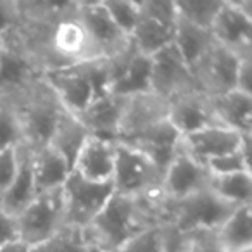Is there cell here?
I'll return each instance as SVG.
<instances>
[{
  "instance_id": "42",
  "label": "cell",
  "mask_w": 252,
  "mask_h": 252,
  "mask_svg": "<svg viewBox=\"0 0 252 252\" xmlns=\"http://www.w3.org/2000/svg\"><path fill=\"white\" fill-rule=\"evenodd\" d=\"M244 252H252V249H251V251H244Z\"/></svg>"
},
{
  "instance_id": "34",
  "label": "cell",
  "mask_w": 252,
  "mask_h": 252,
  "mask_svg": "<svg viewBox=\"0 0 252 252\" xmlns=\"http://www.w3.org/2000/svg\"><path fill=\"white\" fill-rule=\"evenodd\" d=\"M25 14H23L21 0H0V38L5 40L23 28Z\"/></svg>"
},
{
  "instance_id": "7",
  "label": "cell",
  "mask_w": 252,
  "mask_h": 252,
  "mask_svg": "<svg viewBox=\"0 0 252 252\" xmlns=\"http://www.w3.org/2000/svg\"><path fill=\"white\" fill-rule=\"evenodd\" d=\"M18 237L32 249L42 245L64 226V202L59 190L36 193L35 199L16 216Z\"/></svg>"
},
{
  "instance_id": "11",
  "label": "cell",
  "mask_w": 252,
  "mask_h": 252,
  "mask_svg": "<svg viewBox=\"0 0 252 252\" xmlns=\"http://www.w3.org/2000/svg\"><path fill=\"white\" fill-rule=\"evenodd\" d=\"M74 11L102 59H112L131 47L128 36L123 35L107 14L102 0L74 2Z\"/></svg>"
},
{
  "instance_id": "29",
  "label": "cell",
  "mask_w": 252,
  "mask_h": 252,
  "mask_svg": "<svg viewBox=\"0 0 252 252\" xmlns=\"http://www.w3.org/2000/svg\"><path fill=\"white\" fill-rule=\"evenodd\" d=\"M32 252H94L83 233V228L64 224L56 235L35 247Z\"/></svg>"
},
{
  "instance_id": "38",
  "label": "cell",
  "mask_w": 252,
  "mask_h": 252,
  "mask_svg": "<svg viewBox=\"0 0 252 252\" xmlns=\"http://www.w3.org/2000/svg\"><path fill=\"white\" fill-rule=\"evenodd\" d=\"M189 252H223L218 245L214 233H193Z\"/></svg>"
},
{
  "instance_id": "43",
  "label": "cell",
  "mask_w": 252,
  "mask_h": 252,
  "mask_svg": "<svg viewBox=\"0 0 252 252\" xmlns=\"http://www.w3.org/2000/svg\"><path fill=\"white\" fill-rule=\"evenodd\" d=\"M94 252H102V251H95V249H94Z\"/></svg>"
},
{
  "instance_id": "16",
  "label": "cell",
  "mask_w": 252,
  "mask_h": 252,
  "mask_svg": "<svg viewBox=\"0 0 252 252\" xmlns=\"http://www.w3.org/2000/svg\"><path fill=\"white\" fill-rule=\"evenodd\" d=\"M182 144L193 159H197L200 164H206L211 159L231 154L244 147H251L252 137H244L224 126L213 125L189 137H183Z\"/></svg>"
},
{
  "instance_id": "13",
  "label": "cell",
  "mask_w": 252,
  "mask_h": 252,
  "mask_svg": "<svg viewBox=\"0 0 252 252\" xmlns=\"http://www.w3.org/2000/svg\"><path fill=\"white\" fill-rule=\"evenodd\" d=\"M111 71V94L118 97H138L152 94V61L149 56L128 49L107 59Z\"/></svg>"
},
{
  "instance_id": "32",
  "label": "cell",
  "mask_w": 252,
  "mask_h": 252,
  "mask_svg": "<svg viewBox=\"0 0 252 252\" xmlns=\"http://www.w3.org/2000/svg\"><path fill=\"white\" fill-rule=\"evenodd\" d=\"M23 144V130L18 105L0 98V151L14 149Z\"/></svg>"
},
{
  "instance_id": "8",
  "label": "cell",
  "mask_w": 252,
  "mask_h": 252,
  "mask_svg": "<svg viewBox=\"0 0 252 252\" xmlns=\"http://www.w3.org/2000/svg\"><path fill=\"white\" fill-rule=\"evenodd\" d=\"M61 193L64 202V224L85 228L107 204L114 189L112 183L90 182L71 171L61 187Z\"/></svg>"
},
{
  "instance_id": "37",
  "label": "cell",
  "mask_w": 252,
  "mask_h": 252,
  "mask_svg": "<svg viewBox=\"0 0 252 252\" xmlns=\"http://www.w3.org/2000/svg\"><path fill=\"white\" fill-rule=\"evenodd\" d=\"M235 90L252 95V56H245L240 59Z\"/></svg>"
},
{
  "instance_id": "17",
  "label": "cell",
  "mask_w": 252,
  "mask_h": 252,
  "mask_svg": "<svg viewBox=\"0 0 252 252\" xmlns=\"http://www.w3.org/2000/svg\"><path fill=\"white\" fill-rule=\"evenodd\" d=\"M168 121L183 137L218 125L213 116L209 98L200 90H192L168 100Z\"/></svg>"
},
{
  "instance_id": "24",
  "label": "cell",
  "mask_w": 252,
  "mask_h": 252,
  "mask_svg": "<svg viewBox=\"0 0 252 252\" xmlns=\"http://www.w3.org/2000/svg\"><path fill=\"white\" fill-rule=\"evenodd\" d=\"M36 195L35 178H33L30 147L25 144L19 145V168L14 182L7 189V192L0 197V207L11 216H18Z\"/></svg>"
},
{
  "instance_id": "19",
  "label": "cell",
  "mask_w": 252,
  "mask_h": 252,
  "mask_svg": "<svg viewBox=\"0 0 252 252\" xmlns=\"http://www.w3.org/2000/svg\"><path fill=\"white\" fill-rule=\"evenodd\" d=\"M125 102V97H118L114 94L104 95V97L92 100L90 105L76 118L83 123L90 137L107 142H118Z\"/></svg>"
},
{
  "instance_id": "25",
  "label": "cell",
  "mask_w": 252,
  "mask_h": 252,
  "mask_svg": "<svg viewBox=\"0 0 252 252\" xmlns=\"http://www.w3.org/2000/svg\"><path fill=\"white\" fill-rule=\"evenodd\" d=\"M214 45L216 43H214L209 30L199 28V26L190 25V23L178 18L175 26V36H173V47L182 56V59L189 64L193 74Z\"/></svg>"
},
{
  "instance_id": "20",
  "label": "cell",
  "mask_w": 252,
  "mask_h": 252,
  "mask_svg": "<svg viewBox=\"0 0 252 252\" xmlns=\"http://www.w3.org/2000/svg\"><path fill=\"white\" fill-rule=\"evenodd\" d=\"M166 116H168V102L158 95L149 94L126 98L118 142L142 133L156 123L166 119Z\"/></svg>"
},
{
  "instance_id": "26",
  "label": "cell",
  "mask_w": 252,
  "mask_h": 252,
  "mask_svg": "<svg viewBox=\"0 0 252 252\" xmlns=\"http://www.w3.org/2000/svg\"><path fill=\"white\" fill-rule=\"evenodd\" d=\"M223 252H244L252 249V206L235 207L231 214L214 231Z\"/></svg>"
},
{
  "instance_id": "4",
  "label": "cell",
  "mask_w": 252,
  "mask_h": 252,
  "mask_svg": "<svg viewBox=\"0 0 252 252\" xmlns=\"http://www.w3.org/2000/svg\"><path fill=\"white\" fill-rule=\"evenodd\" d=\"M161 171L149 158L130 145L116 142L114 193L131 199H147L161 192Z\"/></svg>"
},
{
  "instance_id": "33",
  "label": "cell",
  "mask_w": 252,
  "mask_h": 252,
  "mask_svg": "<svg viewBox=\"0 0 252 252\" xmlns=\"http://www.w3.org/2000/svg\"><path fill=\"white\" fill-rule=\"evenodd\" d=\"M206 169L209 176H226L237 175V173H247L251 169V147H244L231 154L221 156V158L207 161Z\"/></svg>"
},
{
  "instance_id": "35",
  "label": "cell",
  "mask_w": 252,
  "mask_h": 252,
  "mask_svg": "<svg viewBox=\"0 0 252 252\" xmlns=\"http://www.w3.org/2000/svg\"><path fill=\"white\" fill-rule=\"evenodd\" d=\"M161 224H156L135 235L118 252H161Z\"/></svg>"
},
{
  "instance_id": "40",
  "label": "cell",
  "mask_w": 252,
  "mask_h": 252,
  "mask_svg": "<svg viewBox=\"0 0 252 252\" xmlns=\"http://www.w3.org/2000/svg\"><path fill=\"white\" fill-rule=\"evenodd\" d=\"M33 249L26 244L21 238H14V240H9L5 244L0 245V252H32Z\"/></svg>"
},
{
  "instance_id": "22",
  "label": "cell",
  "mask_w": 252,
  "mask_h": 252,
  "mask_svg": "<svg viewBox=\"0 0 252 252\" xmlns=\"http://www.w3.org/2000/svg\"><path fill=\"white\" fill-rule=\"evenodd\" d=\"M207 98L218 125L244 137H252V95L231 90Z\"/></svg>"
},
{
  "instance_id": "21",
  "label": "cell",
  "mask_w": 252,
  "mask_h": 252,
  "mask_svg": "<svg viewBox=\"0 0 252 252\" xmlns=\"http://www.w3.org/2000/svg\"><path fill=\"white\" fill-rule=\"evenodd\" d=\"M116 166V142L90 137L85 142L73 164V171L81 178L97 183H112Z\"/></svg>"
},
{
  "instance_id": "9",
  "label": "cell",
  "mask_w": 252,
  "mask_h": 252,
  "mask_svg": "<svg viewBox=\"0 0 252 252\" xmlns=\"http://www.w3.org/2000/svg\"><path fill=\"white\" fill-rule=\"evenodd\" d=\"M216 45L237 56H252V0H223L211 25Z\"/></svg>"
},
{
  "instance_id": "18",
  "label": "cell",
  "mask_w": 252,
  "mask_h": 252,
  "mask_svg": "<svg viewBox=\"0 0 252 252\" xmlns=\"http://www.w3.org/2000/svg\"><path fill=\"white\" fill-rule=\"evenodd\" d=\"M123 144L142 152L145 158H149L154 162L156 168L162 175L182 145V135L175 130V126L166 118L147 130H144L142 133L123 140Z\"/></svg>"
},
{
  "instance_id": "1",
  "label": "cell",
  "mask_w": 252,
  "mask_h": 252,
  "mask_svg": "<svg viewBox=\"0 0 252 252\" xmlns=\"http://www.w3.org/2000/svg\"><path fill=\"white\" fill-rule=\"evenodd\" d=\"M166 204L162 192L147 199L112 193L97 216L83 228V233L95 251L118 252L140 231L164 223Z\"/></svg>"
},
{
  "instance_id": "3",
  "label": "cell",
  "mask_w": 252,
  "mask_h": 252,
  "mask_svg": "<svg viewBox=\"0 0 252 252\" xmlns=\"http://www.w3.org/2000/svg\"><path fill=\"white\" fill-rule=\"evenodd\" d=\"M233 209V206L220 199L207 185L185 199L166 204L164 223L173 224L187 235L214 233Z\"/></svg>"
},
{
  "instance_id": "30",
  "label": "cell",
  "mask_w": 252,
  "mask_h": 252,
  "mask_svg": "<svg viewBox=\"0 0 252 252\" xmlns=\"http://www.w3.org/2000/svg\"><path fill=\"white\" fill-rule=\"evenodd\" d=\"M221 2L223 0H175V5L180 19L211 32Z\"/></svg>"
},
{
  "instance_id": "12",
  "label": "cell",
  "mask_w": 252,
  "mask_h": 252,
  "mask_svg": "<svg viewBox=\"0 0 252 252\" xmlns=\"http://www.w3.org/2000/svg\"><path fill=\"white\" fill-rule=\"evenodd\" d=\"M152 61V94L166 102L192 90H199L197 78L182 59L173 43L154 54Z\"/></svg>"
},
{
  "instance_id": "23",
  "label": "cell",
  "mask_w": 252,
  "mask_h": 252,
  "mask_svg": "<svg viewBox=\"0 0 252 252\" xmlns=\"http://www.w3.org/2000/svg\"><path fill=\"white\" fill-rule=\"evenodd\" d=\"M30 159H32L36 193L59 190L73 171L66 159L57 154L50 145L30 149Z\"/></svg>"
},
{
  "instance_id": "28",
  "label": "cell",
  "mask_w": 252,
  "mask_h": 252,
  "mask_svg": "<svg viewBox=\"0 0 252 252\" xmlns=\"http://www.w3.org/2000/svg\"><path fill=\"white\" fill-rule=\"evenodd\" d=\"M209 189L233 207L252 206V171L209 176Z\"/></svg>"
},
{
  "instance_id": "27",
  "label": "cell",
  "mask_w": 252,
  "mask_h": 252,
  "mask_svg": "<svg viewBox=\"0 0 252 252\" xmlns=\"http://www.w3.org/2000/svg\"><path fill=\"white\" fill-rule=\"evenodd\" d=\"M88 138H90V135H88L83 123L76 116L64 111L61 114L56 128H54L52 137H50L47 145H50L57 154L63 156L67 164L71 166V169H73L74 161H76L78 154H80V151L83 149L85 142Z\"/></svg>"
},
{
  "instance_id": "6",
  "label": "cell",
  "mask_w": 252,
  "mask_h": 252,
  "mask_svg": "<svg viewBox=\"0 0 252 252\" xmlns=\"http://www.w3.org/2000/svg\"><path fill=\"white\" fill-rule=\"evenodd\" d=\"M19 121L23 130V144L30 149L47 145L54 133L57 121L63 114V107L57 104L49 88L40 81L18 104Z\"/></svg>"
},
{
  "instance_id": "41",
  "label": "cell",
  "mask_w": 252,
  "mask_h": 252,
  "mask_svg": "<svg viewBox=\"0 0 252 252\" xmlns=\"http://www.w3.org/2000/svg\"><path fill=\"white\" fill-rule=\"evenodd\" d=\"M2 43H4V40H2V38H0V49H2Z\"/></svg>"
},
{
  "instance_id": "10",
  "label": "cell",
  "mask_w": 252,
  "mask_h": 252,
  "mask_svg": "<svg viewBox=\"0 0 252 252\" xmlns=\"http://www.w3.org/2000/svg\"><path fill=\"white\" fill-rule=\"evenodd\" d=\"M42 81L54 95L63 111L78 116L94 100L87 63L76 66H61L43 69Z\"/></svg>"
},
{
  "instance_id": "5",
  "label": "cell",
  "mask_w": 252,
  "mask_h": 252,
  "mask_svg": "<svg viewBox=\"0 0 252 252\" xmlns=\"http://www.w3.org/2000/svg\"><path fill=\"white\" fill-rule=\"evenodd\" d=\"M140 21L130 36L135 52L152 57L173 43L178 21L175 0H142Z\"/></svg>"
},
{
  "instance_id": "36",
  "label": "cell",
  "mask_w": 252,
  "mask_h": 252,
  "mask_svg": "<svg viewBox=\"0 0 252 252\" xmlns=\"http://www.w3.org/2000/svg\"><path fill=\"white\" fill-rule=\"evenodd\" d=\"M19 168V147L0 151V197L14 182Z\"/></svg>"
},
{
  "instance_id": "14",
  "label": "cell",
  "mask_w": 252,
  "mask_h": 252,
  "mask_svg": "<svg viewBox=\"0 0 252 252\" xmlns=\"http://www.w3.org/2000/svg\"><path fill=\"white\" fill-rule=\"evenodd\" d=\"M209 185V173L206 166L200 164L185 151L183 144L161 178V192L168 202H176Z\"/></svg>"
},
{
  "instance_id": "2",
  "label": "cell",
  "mask_w": 252,
  "mask_h": 252,
  "mask_svg": "<svg viewBox=\"0 0 252 252\" xmlns=\"http://www.w3.org/2000/svg\"><path fill=\"white\" fill-rule=\"evenodd\" d=\"M42 74L43 66L21 30L4 40L0 49V98L18 104L40 85Z\"/></svg>"
},
{
  "instance_id": "39",
  "label": "cell",
  "mask_w": 252,
  "mask_h": 252,
  "mask_svg": "<svg viewBox=\"0 0 252 252\" xmlns=\"http://www.w3.org/2000/svg\"><path fill=\"white\" fill-rule=\"evenodd\" d=\"M18 238V226H16V218L5 213L0 207V245L9 240Z\"/></svg>"
},
{
  "instance_id": "15",
  "label": "cell",
  "mask_w": 252,
  "mask_h": 252,
  "mask_svg": "<svg viewBox=\"0 0 252 252\" xmlns=\"http://www.w3.org/2000/svg\"><path fill=\"white\" fill-rule=\"evenodd\" d=\"M242 57L231 50L214 45L195 69L199 90L207 97H216L235 90L237 71Z\"/></svg>"
},
{
  "instance_id": "31",
  "label": "cell",
  "mask_w": 252,
  "mask_h": 252,
  "mask_svg": "<svg viewBox=\"0 0 252 252\" xmlns=\"http://www.w3.org/2000/svg\"><path fill=\"white\" fill-rule=\"evenodd\" d=\"M102 4L114 21V25L130 40L131 33L140 21V2H135V0H102Z\"/></svg>"
}]
</instances>
